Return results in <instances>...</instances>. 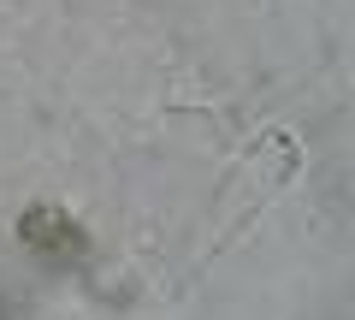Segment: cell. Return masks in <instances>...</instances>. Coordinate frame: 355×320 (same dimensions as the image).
<instances>
[{
  "label": "cell",
  "instance_id": "cell-1",
  "mask_svg": "<svg viewBox=\"0 0 355 320\" xmlns=\"http://www.w3.org/2000/svg\"><path fill=\"white\" fill-rule=\"evenodd\" d=\"M18 237H24L36 255H60V261L83 249V231H77L71 214H65V208H53V202H36V208H30V214L18 219Z\"/></svg>",
  "mask_w": 355,
  "mask_h": 320
}]
</instances>
